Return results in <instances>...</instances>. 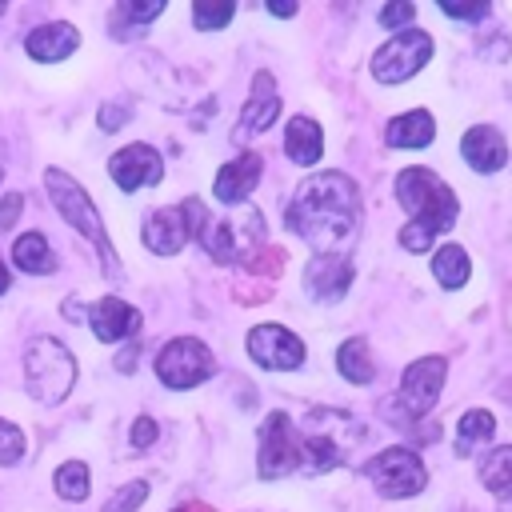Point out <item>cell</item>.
<instances>
[{"label": "cell", "instance_id": "836d02e7", "mask_svg": "<svg viewBox=\"0 0 512 512\" xmlns=\"http://www.w3.org/2000/svg\"><path fill=\"white\" fill-rule=\"evenodd\" d=\"M440 12H444V16H460V20H480V16L488 12V4H484V0H472V4H452V0H444Z\"/></svg>", "mask_w": 512, "mask_h": 512}, {"label": "cell", "instance_id": "f546056e", "mask_svg": "<svg viewBox=\"0 0 512 512\" xmlns=\"http://www.w3.org/2000/svg\"><path fill=\"white\" fill-rule=\"evenodd\" d=\"M144 496H148V484H144V480H132V484H124V488H116V492L108 496L104 512H136V508L144 504Z\"/></svg>", "mask_w": 512, "mask_h": 512}, {"label": "cell", "instance_id": "5bb4252c", "mask_svg": "<svg viewBox=\"0 0 512 512\" xmlns=\"http://www.w3.org/2000/svg\"><path fill=\"white\" fill-rule=\"evenodd\" d=\"M144 244L148 252L156 256H176L188 240H192V228H188V216H184V204H172V208H156L144 216Z\"/></svg>", "mask_w": 512, "mask_h": 512}, {"label": "cell", "instance_id": "8fae6325", "mask_svg": "<svg viewBox=\"0 0 512 512\" xmlns=\"http://www.w3.org/2000/svg\"><path fill=\"white\" fill-rule=\"evenodd\" d=\"M444 380H448V360L444 356H420V360H412L404 368V376H400V404L412 416L432 412V404L444 392Z\"/></svg>", "mask_w": 512, "mask_h": 512}, {"label": "cell", "instance_id": "44dd1931", "mask_svg": "<svg viewBox=\"0 0 512 512\" xmlns=\"http://www.w3.org/2000/svg\"><path fill=\"white\" fill-rule=\"evenodd\" d=\"M432 136H436V120H432L428 108L400 112L384 128V144L388 148H424V144H432Z\"/></svg>", "mask_w": 512, "mask_h": 512}, {"label": "cell", "instance_id": "52a82bcc", "mask_svg": "<svg viewBox=\"0 0 512 512\" xmlns=\"http://www.w3.org/2000/svg\"><path fill=\"white\" fill-rule=\"evenodd\" d=\"M364 476H368V480L376 484V492L388 496V500L416 496V492L428 484L424 460H420L412 448H384V452H376V456L364 464Z\"/></svg>", "mask_w": 512, "mask_h": 512}, {"label": "cell", "instance_id": "6da1fadb", "mask_svg": "<svg viewBox=\"0 0 512 512\" xmlns=\"http://www.w3.org/2000/svg\"><path fill=\"white\" fill-rule=\"evenodd\" d=\"M284 224L316 248V256H348L360 232V192L344 172H320L296 184Z\"/></svg>", "mask_w": 512, "mask_h": 512}, {"label": "cell", "instance_id": "ba28073f", "mask_svg": "<svg viewBox=\"0 0 512 512\" xmlns=\"http://www.w3.org/2000/svg\"><path fill=\"white\" fill-rule=\"evenodd\" d=\"M432 56V36L420 28H400L396 36L384 40V48L372 56V76L380 84H400L416 76Z\"/></svg>", "mask_w": 512, "mask_h": 512}, {"label": "cell", "instance_id": "d590c367", "mask_svg": "<svg viewBox=\"0 0 512 512\" xmlns=\"http://www.w3.org/2000/svg\"><path fill=\"white\" fill-rule=\"evenodd\" d=\"M20 208H24L20 192H4V200H0V228H12V220L20 216Z\"/></svg>", "mask_w": 512, "mask_h": 512}, {"label": "cell", "instance_id": "9a60e30c", "mask_svg": "<svg viewBox=\"0 0 512 512\" xmlns=\"http://www.w3.org/2000/svg\"><path fill=\"white\" fill-rule=\"evenodd\" d=\"M304 288L320 304L344 300V292L352 288V260L348 256H312V264L304 268Z\"/></svg>", "mask_w": 512, "mask_h": 512}, {"label": "cell", "instance_id": "e575fe53", "mask_svg": "<svg viewBox=\"0 0 512 512\" xmlns=\"http://www.w3.org/2000/svg\"><path fill=\"white\" fill-rule=\"evenodd\" d=\"M156 432H160L156 420H152V416H140V420L132 424V448H148V444L156 440Z\"/></svg>", "mask_w": 512, "mask_h": 512}, {"label": "cell", "instance_id": "8992f818", "mask_svg": "<svg viewBox=\"0 0 512 512\" xmlns=\"http://www.w3.org/2000/svg\"><path fill=\"white\" fill-rule=\"evenodd\" d=\"M196 240L208 248V256L216 264H244L256 252V244L264 240V216L256 208H248V204L236 216H220V220L208 216L200 224Z\"/></svg>", "mask_w": 512, "mask_h": 512}, {"label": "cell", "instance_id": "f1b7e54d", "mask_svg": "<svg viewBox=\"0 0 512 512\" xmlns=\"http://www.w3.org/2000/svg\"><path fill=\"white\" fill-rule=\"evenodd\" d=\"M232 4L228 0H216V4H208V0H196L192 4V24L200 28V32H212V28H224L228 20H232Z\"/></svg>", "mask_w": 512, "mask_h": 512}, {"label": "cell", "instance_id": "83f0119b", "mask_svg": "<svg viewBox=\"0 0 512 512\" xmlns=\"http://www.w3.org/2000/svg\"><path fill=\"white\" fill-rule=\"evenodd\" d=\"M88 464H80V460H68V464H60L56 468V496H64V500H72V504H80L84 496H88Z\"/></svg>", "mask_w": 512, "mask_h": 512}, {"label": "cell", "instance_id": "7c38bea8", "mask_svg": "<svg viewBox=\"0 0 512 512\" xmlns=\"http://www.w3.org/2000/svg\"><path fill=\"white\" fill-rule=\"evenodd\" d=\"M248 356L260 364V368H272V372H292L304 364V340L280 324H260L248 332Z\"/></svg>", "mask_w": 512, "mask_h": 512}, {"label": "cell", "instance_id": "d6a6232c", "mask_svg": "<svg viewBox=\"0 0 512 512\" xmlns=\"http://www.w3.org/2000/svg\"><path fill=\"white\" fill-rule=\"evenodd\" d=\"M412 16H416V4H408V0H396V4L380 8V24L392 28V32H400V24H408Z\"/></svg>", "mask_w": 512, "mask_h": 512}, {"label": "cell", "instance_id": "74e56055", "mask_svg": "<svg viewBox=\"0 0 512 512\" xmlns=\"http://www.w3.org/2000/svg\"><path fill=\"white\" fill-rule=\"evenodd\" d=\"M268 12H272V16H296V4H292V0H288V4L276 0V4H268Z\"/></svg>", "mask_w": 512, "mask_h": 512}, {"label": "cell", "instance_id": "ab89813d", "mask_svg": "<svg viewBox=\"0 0 512 512\" xmlns=\"http://www.w3.org/2000/svg\"><path fill=\"white\" fill-rule=\"evenodd\" d=\"M176 512H208V508H200V504H192V508H176Z\"/></svg>", "mask_w": 512, "mask_h": 512}, {"label": "cell", "instance_id": "277c9868", "mask_svg": "<svg viewBox=\"0 0 512 512\" xmlns=\"http://www.w3.org/2000/svg\"><path fill=\"white\" fill-rule=\"evenodd\" d=\"M44 188H48V196H52V204L60 208V216L76 228V232H84L92 244H96V252H100V264H104V272L108 276H120V264H116V248L108 244V232H104V224H100V212H96V204L88 200V192L68 176V172H60V168H48L44 172Z\"/></svg>", "mask_w": 512, "mask_h": 512}, {"label": "cell", "instance_id": "3957f363", "mask_svg": "<svg viewBox=\"0 0 512 512\" xmlns=\"http://www.w3.org/2000/svg\"><path fill=\"white\" fill-rule=\"evenodd\" d=\"M364 424L340 408H316L308 412L304 428H300V448L312 472H328L336 464H344L352 456V448L360 444Z\"/></svg>", "mask_w": 512, "mask_h": 512}, {"label": "cell", "instance_id": "4fadbf2b", "mask_svg": "<svg viewBox=\"0 0 512 512\" xmlns=\"http://www.w3.org/2000/svg\"><path fill=\"white\" fill-rule=\"evenodd\" d=\"M108 176L124 188V192H136L144 184H160L164 176V160L152 144H128L120 148L112 160H108Z\"/></svg>", "mask_w": 512, "mask_h": 512}, {"label": "cell", "instance_id": "7a4b0ae2", "mask_svg": "<svg viewBox=\"0 0 512 512\" xmlns=\"http://www.w3.org/2000/svg\"><path fill=\"white\" fill-rule=\"evenodd\" d=\"M396 200L412 216L400 228V248H408V252H424L440 232H448L456 224V212H460L456 192L432 168H404L396 176Z\"/></svg>", "mask_w": 512, "mask_h": 512}, {"label": "cell", "instance_id": "4dcf8cb0", "mask_svg": "<svg viewBox=\"0 0 512 512\" xmlns=\"http://www.w3.org/2000/svg\"><path fill=\"white\" fill-rule=\"evenodd\" d=\"M24 456V432L0 416V464H16Z\"/></svg>", "mask_w": 512, "mask_h": 512}, {"label": "cell", "instance_id": "e0dca14e", "mask_svg": "<svg viewBox=\"0 0 512 512\" xmlns=\"http://www.w3.org/2000/svg\"><path fill=\"white\" fill-rule=\"evenodd\" d=\"M260 172H264V160H260L256 152H240L236 160H228V164L216 172V184H212L216 200H220V204H244V196L256 188Z\"/></svg>", "mask_w": 512, "mask_h": 512}, {"label": "cell", "instance_id": "30bf717a", "mask_svg": "<svg viewBox=\"0 0 512 512\" xmlns=\"http://www.w3.org/2000/svg\"><path fill=\"white\" fill-rule=\"evenodd\" d=\"M304 448H300V432L284 412H268V420L260 424V452H256V468L264 480H276L292 468H300Z\"/></svg>", "mask_w": 512, "mask_h": 512}, {"label": "cell", "instance_id": "ac0fdd59", "mask_svg": "<svg viewBox=\"0 0 512 512\" xmlns=\"http://www.w3.org/2000/svg\"><path fill=\"white\" fill-rule=\"evenodd\" d=\"M88 324H92L96 340L116 344V340H124V336H132V332H140V312H136L132 304H124L120 296H104V300H96V304H92Z\"/></svg>", "mask_w": 512, "mask_h": 512}, {"label": "cell", "instance_id": "d6986e66", "mask_svg": "<svg viewBox=\"0 0 512 512\" xmlns=\"http://www.w3.org/2000/svg\"><path fill=\"white\" fill-rule=\"evenodd\" d=\"M460 156H464L468 168H476V172H500L504 160H508V144H504V136H500L492 124H476V128L464 132Z\"/></svg>", "mask_w": 512, "mask_h": 512}, {"label": "cell", "instance_id": "5b68a950", "mask_svg": "<svg viewBox=\"0 0 512 512\" xmlns=\"http://www.w3.org/2000/svg\"><path fill=\"white\" fill-rule=\"evenodd\" d=\"M24 380L40 404H60L76 384V356L60 340L36 336L24 352Z\"/></svg>", "mask_w": 512, "mask_h": 512}, {"label": "cell", "instance_id": "ffe728a7", "mask_svg": "<svg viewBox=\"0 0 512 512\" xmlns=\"http://www.w3.org/2000/svg\"><path fill=\"white\" fill-rule=\"evenodd\" d=\"M76 44H80V32H76L72 24H64V20H56V24H40V28H32L28 40H24L28 56H32V60H44V64L72 56Z\"/></svg>", "mask_w": 512, "mask_h": 512}, {"label": "cell", "instance_id": "4316f807", "mask_svg": "<svg viewBox=\"0 0 512 512\" xmlns=\"http://www.w3.org/2000/svg\"><path fill=\"white\" fill-rule=\"evenodd\" d=\"M480 484L500 496V500H512V444L508 448H492L480 464Z\"/></svg>", "mask_w": 512, "mask_h": 512}, {"label": "cell", "instance_id": "60d3db41", "mask_svg": "<svg viewBox=\"0 0 512 512\" xmlns=\"http://www.w3.org/2000/svg\"><path fill=\"white\" fill-rule=\"evenodd\" d=\"M0 16H4V4H0Z\"/></svg>", "mask_w": 512, "mask_h": 512}, {"label": "cell", "instance_id": "484cf974", "mask_svg": "<svg viewBox=\"0 0 512 512\" xmlns=\"http://www.w3.org/2000/svg\"><path fill=\"white\" fill-rule=\"evenodd\" d=\"M468 272H472V264H468V252H464L460 244H440V248H436V256H432V276H436L444 288H464V284H468Z\"/></svg>", "mask_w": 512, "mask_h": 512}, {"label": "cell", "instance_id": "8d00e7d4", "mask_svg": "<svg viewBox=\"0 0 512 512\" xmlns=\"http://www.w3.org/2000/svg\"><path fill=\"white\" fill-rule=\"evenodd\" d=\"M124 120H128V108H116V104H104V108H100V128H104V132H116Z\"/></svg>", "mask_w": 512, "mask_h": 512}, {"label": "cell", "instance_id": "2e32d148", "mask_svg": "<svg viewBox=\"0 0 512 512\" xmlns=\"http://www.w3.org/2000/svg\"><path fill=\"white\" fill-rule=\"evenodd\" d=\"M276 116H280L276 80H272V72H256V76H252V96H248L244 108H240V128H236V136H240V140L260 136Z\"/></svg>", "mask_w": 512, "mask_h": 512}, {"label": "cell", "instance_id": "d4e9b609", "mask_svg": "<svg viewBox=\"0 0 512 512\" xmlns=\"http://www.w3.org/2000/svg\"><path fill=\"white\" fill-rule=\"evenodd\" d=\"M492 432H496L492 412H484V408L464 412V416H460V424H456V456H472L480 444H488V440H492Z\"/></svg>", "mask_w": 512, "mask_h": 512}, {"label": "cell", "instance_id": "603a6c76", "mask_svg": "<svg viewBox=\"0 0 512 512\" xmlns=\"http://www.w3.org/2000/svg\"><path fill=\"white\" fill-rule=\"evenodd\" d=\"M336 368H340V376H344V380H352V384H372L376 364H372L368 340H360V336L344 340V344H340V352H336Z\"/></svg>", "mask_w": 512, "mask_h": 512}, {"label": "cell", "instance_id": "7402d4cb", "mask_svg": "<svg viewBox=\"0 0 512 512\" xmlns=\"http://www.w3.org/2000/svg\"><path fill=\"white\" fill-rule=\"evenodd\" d=\"M284 152H288V160L300 164V168L316 164L320 152H324V132H320V124L308 120V116H292L288 128H284Z\"/></svg>", "mask_w": 512, "mask_h": 512}, {"label": "cell", "instance_id": "9c48e42d", "mask_svg": "<svg viewBox=\"0 0 512 512\" xmlns=\"http://www.w3.org/2000/svg\"><path fill=\"white\" fill-rule=\"evenodd\" d=\"M216 372V360L208 352V344L192 340V336H176L156 352V376L168 388H196Z\"/></svg>", "mask_w": 512, "mask_h": 512}, {"label": "cell", "instance_id": "1f68e13d", "mask_svg": "<svg viewBox=\"0 0 512 512\" xmlns=\"http://www.w3.org/2000/svg\"><path fill=\"white\" fill-rule=\"evenodd\" d=\"M164 12V0H152V4H120L112 12V20H136V24H148L152 16Z\"/></svg>", "mask_w": 512, "mask_h": 512}, {"label": "cell", "instance_id": "cb8c5ba5", "mask_svg": "<svg viewBox=\"0 0 512 512\" xmlns=\"http://www.w3.org/2000/svg\"><path fill=\"white\" fill-rule=\"evenodd\" d=\"M12 260H16V268H24L32 276H44V272L56 268V256H52V248H48V240L40 232H24L12 244Z\"/></svg>", "mask_w": 512, "mask_h": 512}, {"label": "cell", "instance_id": "f35d334b", "mask_svg": "<svg viewBox=\"0 0 512 512\" xmlns=\"http://www.w3.org/2000/svg\"><path fill=\"white\" fill-rule=\"evenodd\" d=\"M0 292H8V268H4V260H0Z\"/></svg>", "mask_w": 512, "mask_h": 512}]
</instances>
